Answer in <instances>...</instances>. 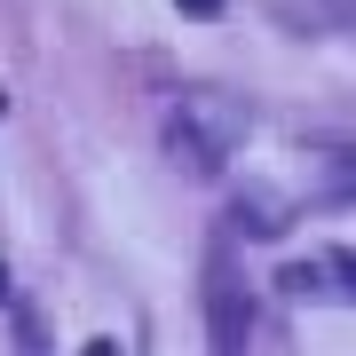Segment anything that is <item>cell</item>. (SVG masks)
I'll return each instance as SVG.
<instances>
[{
    "instance_id": "5",
    "label": "cell",
    "mask_w": 356,
    "mask_h": 356,
    "mask_svg": "<svg viewBox=\"0 0 356 356\" xmlns=\"http://www.w3.org/2000/svg\"><path fill=\"white\" fill-rule=\"evenodd\" d=\"M175 8H191V16H222V0H175Z\"/></svg>"
},
{
    "instance_id": "3",
    "label": "cell",
    "mask_w": 356,
    "mask_h": 356,
    "mask_svg": "<svg viewBox=\"0 0 356 356\" xmlns=\"http://www.w3.org/2000/svg\"><path fill=\"white\" fill-rule=\"evenodd\" d=\"M285 198H356V151H332V143L301 151V175Z\"/></svg>"
},
{
    "instance_id": "7",
    "label": "cell",
    "mask_w": 356,
    "mask_h": 356,
    "mask_svg": "<svg viewBox=\"0 0 356 356\" xmlns=\"http://www.w3.org/2000/svg\"><path fill=\"white\" fill-rule=\"evenodd\" d=\"M0 301H8V269H0Z\"/></svg>"
},
{
    "instance_id": "1",
    "label": "cell",
    "mask_w": 356,
    "mask_h": 356,
    "mask_svg": "<svg viewBox=\"0 0 356 356\" xmlns=\"http://www.w3.org/2000/svg\"><path fill=\"white\" fill-rule=\"evenodd\" d=\"M245 127H254V111H245L238 95H214V88H191L175 95V111H166V159L182 166V175H222L229 159H238Z\"/></svg>"
},
{
    "instance_id": "2",
    "label": "cell",
    "mask_w": 356,
    "mask_h": 356,
    "mask_svg": "<svg viewBox=\"0 0 356 356\" xmlns=\"http://www.w3.org/2000/svg\"><path fill=\"white\" fill-rule=\"evenodd\" d=\"M293 301H341L356 309V254H309V261H285V277H277Z\"/></svg>"
},
{
    "instance_id": "6",
    "label": "cell",
    "mask_w": 356,
    "mask_h": 356,
    "mask_svg": "<svg viewBox=\"0 0 356 356\" xmlns=\"http://www.w3.org/2000/svg\"><path fill=\"white\" fill-rule=\"evenodd\" d=\"M79 356H119V341H88V348H79Z\"/></svg>"
},
{
    "instance_id": "8",
    "label": "cell",
    "mask_w": 356,
    "mask_h": 356,
    "mask_svg": "<svg viewBox=\"0 0 356 356\" xmlns=\"http://www.w3.org/2000/svg\"><path fill=\"white\" fill-rule=\"evenodd\" d=\"M0 111H8V88H0Z\"/></svg>"
},
{
    "instance_id": "4",
    "label": "cell",
    "mask_w": 356,
    "mask_h": 356,
    "mask_svg": "<svg viewBox=\"0 0 356 356\" xmlns=\"http://www.w3.org/2000/svg\"><path fill=\"white\" fill-rule=\"evenodd\" d=\"M245 325H254V317H238L229 285H214V341H222V356H245Z\"/></svg>"
}]
</instances>
